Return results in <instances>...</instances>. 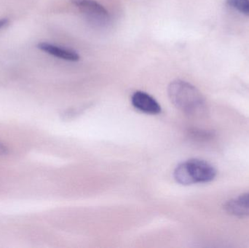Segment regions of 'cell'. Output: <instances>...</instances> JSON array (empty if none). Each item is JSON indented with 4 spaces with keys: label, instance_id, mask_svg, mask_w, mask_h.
Masks as SVG:
<instances>
[{
    "label": "cell",
    "instance_id": "cell-1",
    "mask_svg": "<svg viewBox=\"0 0 249 248\" xmlns=\"http://www.w3.org/2000/svg\"><path fill=\"white\" fill-rule=\"evenodd\" d=\"M168 96L173 104L184 113L197 116L204 113L206 101L200 92L187 82L177 80L170 83Z\"/></svg>",
    "mask_w": 249,
    "mask_h": 248
},
{
    "label": "cell",
    "instance_id": "cell-2",
    "mask_svg": "<svg viewBox=\"0 0 249 248\" xmlns=\"http://www.w3.org/2000/svg\"><path fill=\"white\" fill-rule=\"evenodd\" d=\"M177 182L181 185L209 183L216 176V170L204 160L192 159L180 163L174 172Z\"/></svg>",
    "mask_w": 249,
    "mask_h": 248
},
{
    "label": "cell",
    "instance_id": "cell-3",
    "mask_svg": "<svg viewBox=\"0 0 249 248\" xmlns=\"http://www.w3.org/2000/svg\"><path fill=\"white\" fill-rule=\"evenodd\" d=\"M71 3L96 26H105L109 24L110 16L105 7L95 0H71Z\"/></svg>",
    "mask_w": 249,
    "mask_h": 248
},
{
    "label": "cell",
    "instance_id": "cell-4",
    "mask_svg": "<svg viewBox=\"0 0 249 248\" xmlns=\"http://www.w3.org/2000/svg\"><path fill=\"white\" fill-rule=\"evenodd\" d=\"M131 103L137 110L147 115H158L161 112V106L158 102L143 91H136L132 95Z\"/></svg>",
    "mask_w": 249,
    "mask_h": 248
},
{
    "label": "cell",
    "instance_id": "cell-5",
    "mask_svg": "<svg viewBox=\"0 0 249 248\" xmlns=\"http://www.w3.org/2000/svg\"><path fill=\"white\" fill-rule=\"evenodd\" d=\"M38 48L49 55L61 59L69 61H77L80 60V55L76 51L63 47L57 46L48 42L38 44Z\"/></svg>",
    "mask_w": 249,
    "mask_h": 248
},
{
    "label": "cell",
    "instance_id": "cell-6",
    "mask_svg": "<svg viewBox=\"0 0 249 248\" xmlns=\"http://www.w3.org/2000/svg\"><path fill=\"white\" fill-rule=\"evenodd\" d=\"M225 209L234 216H249V192L228 201L225 203Z\"/></svg>",
    "mask_w": 249,
    "mask_h": 248
},
{
    "label": "cell",
    "instance_id": "cell-7",
    "mask_svg": "<svg viewBox=\"0 0 249 248\" xmlns=\"http://www.w3.org/2000/svg\"><path fill=\"white\" fill-rule=\"evenodd\" d=\"M228 5L249 16V0H227Z\"/></svg>",
    "mask_w": 249,
    "mask_h": 248
},
{
    "label": "cell",
    "instance_id": "cell-8",
    "mask_svg": "<svg viewBox=\"0 0 249 248\" xmlns=\"http://www.w3.org/2000/svg\"><path fill=\"white\" fill-rule=\"evenodd\" d=\"M7 152H8L7 147L4 145L2 143L0 142V156L7 154Z\"/></svg>",
    "mask_w": 249,
    "mask_h": 248
},
{
    "label": "cell",
    "instance_id": "cell-9",
    "mask_svg": "<svg viewBox=\"0 0 249 248\" xmlns=\"http://www.w3.org/2000/svg\"><path fill=\"white\" fill-rule=\"evenodd\" d=\"M9 20L7 18L0 19V29L8 24Z\"/></svg>",
    "mask_w": 249,
    "mask_h": 248
}]
</instances>
